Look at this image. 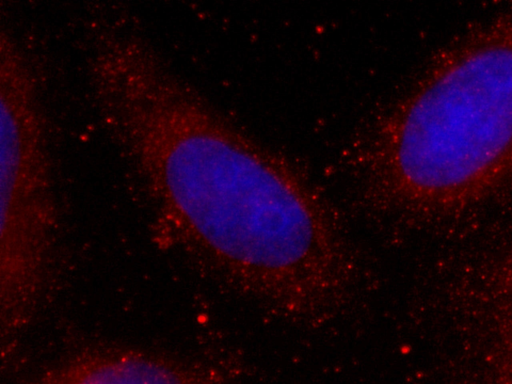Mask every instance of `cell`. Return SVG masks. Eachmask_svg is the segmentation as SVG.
<instances>
[{"instance_id":"3957f363","label":"cell","mask_w":512,"mask_h":384,"mask_svg":"<svg viewBox=\"0 0 512 384\" xmlns=\"http://www.w3.org/2000/svg\"><path fill=\"white\" fill-rule=\"evenodd\" d=\"M37 78L14 36L0 35L1 238L46 241L54 219L45 117Z\"/></svg>"},{"instance_id":"277c9868","label":"cell","mask_w":512,"mask_h":384,"mask_svg":"<svg viewBox=\"0 0 512 384\" xmlns=\"http://www.w3.org/2000/svg\"><path fill=\"white\" fill-rule=\"evenodd\" d=\"M222 373H196L149 355L93 353L56 368L31 384H230Z\"/></svg>"},{"instance_id":"6da1fadb","label":"cell","mask_w":512,"mask_h":384,"mask_svg":"<svg viewBox=\"0 0 512 384\" xmlns=\"http://www.w3.org/2000/svg\"><path fill=\"white\" fill-rule=\"evenodd\" d=\"M109 129L159 208L248 294L319 324L345 305L354 264L320 197L175 72H155Z\"/></svg>"},{"instance_id":"7a4b0ae2","label":"cell","mask_w":512,"mask_h":384,"mask_svg":"<svg viewBox=\"0 0 512 384\" xmlns=\"http://www.w3.org/2000/svg\"><path fill=\"white\" fill-rule=\"evenodd\" d=\"M388 206L463 208L512 179V8L448 45L384 120L370 155Z\"/></svg>"},{"instance_id":"5b68a950","label":"cell","mask_w":512,"mask_h":384,"mask_svg":"<svg viewBox=\"0 0 512 384\" xmlns=\"http://www.w3.org/2000/svg\"><path fill=\"white\" fill-rule=\"evenodd\" d=\"M491 306L493 381L494 384H512V256L496 270Z\"/></svg>"}]
</instances>
